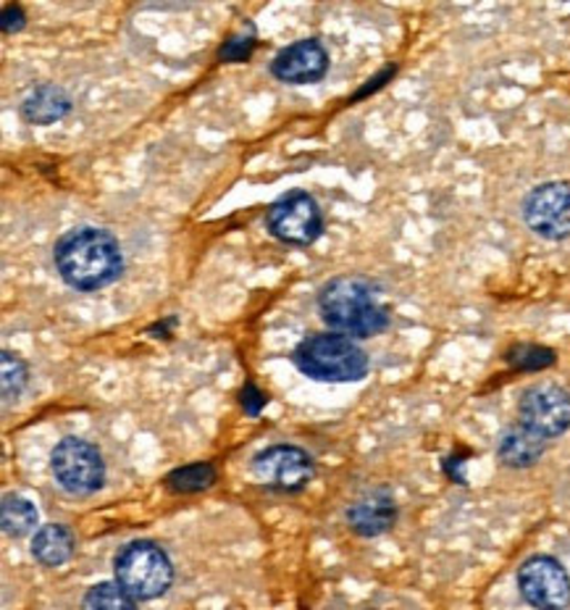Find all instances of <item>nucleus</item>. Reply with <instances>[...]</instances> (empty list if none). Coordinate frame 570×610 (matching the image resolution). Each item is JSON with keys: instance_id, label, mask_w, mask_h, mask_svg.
Returning a JSON list of instances; mask_svg holds the SVG:
<instances>
[{"instance_id": "f257e3e1", "label": "nucleus", "mask_w": 570, "mask_h": 610, "mask_svg": "<svg viewBox=\"0 0 570 610\" xmlns=\"http://www.w3.org/2000/svg\"><path fill=\"white\" fill-rule=\"evenodd\" d=\"M53 261L61 279L74 289L109 287L124 268L116 240L95 226H80L63 234L55 243Z\"/></svg>"}, {"instance_id": "f03ea898", "label": "nucleus", "mask_w": 570, "mask_h": 610, "mask_svg": "<svg viewBox=\"0 0 570 610\" xmlns=\"http://www.w3.org/2000/svg\"><path fill=\"white\" fill-rule=\"evenodd\" d=\"M318 308L324 322L345 337H374L389 324L376 287L360 276H337L320 287Z\"/></svg>"}, {"instance_id": "7ed1b4c3", "label": "nucleus", "mask_w": 570, "mask_h": 610, "mask_svg": "<svg viewBox=\"0 0 570 610\" xmlns=\"http://www.w3.org/2000/svg\"><path fill=\"white\" fill-rule=\"evenodd\" d=\"M295 366L316 382H360L368 374V356L345 335H313L297 345Z\"/></svg>"}, {"instance_id": "20e7f679", "label": "nucleus", "mask_w": 570, "mask_h": 610, "mask_svg": "<svg viewBox=\"0 0 570 610\" xmlns=\"http://www.w3.org/2000/svg\"><path fill=\"white\" fill-rule=\"evenodd\" d=\"M113 571H116L119 584L134 600L161 598L171 587V579H174V569H171L166 552L159 545L145 542V539L126 545L116 556Z\"/></svg>"}, {"instance_id": "39448f33", "label": "nucleus", "mask_w": 570, "mask_h": 610, "mask_svg": "<svg viewBox=\"0 0 570 610\" xmlns=\"http://www.w3.org/2000/svg\"><path fill=\"white\" fill-rule=\"evenodd\" d=\"M51 468L61 489H67L69 495H80V498L101 489L105 479L101 453L92 448L90 443L77 437H67L55 445Z\"/></svg>"}, {"instance_id": "423d86ee", "label": "nucleus", "mask_w": 570, "mask_h": 610, "mask_svg": "<svg viewBox=\"0 0 570 610\" xmlns=\"http://www.w3.org/2000/svg\"><path fill=\"white\" fill-rule=\"evenodd\" d=\"M266 222L276 240L297 247L316 243L320 230H324V216H320L318 203L303 190H289L287 195H282L268 209Z\"/></svg>"}, {"instance_id": "0eeeda50", "label": "nucleus", "mask_w": 570, "mask_h": 610, "mask_svg": "<svg viewBox=\"0 0 570 610\" xmlns=\"http://www.w3.org/2000/svg\"><path fill=\"white\" fill-rule=\"evenodd\" d=\"M518 590L537 610H566L570 606V577L550 556H533L520 566Z\"/></svg>"}, {"instance_id": "6e6552de", "label": "nucleus", "mask_w": 570, "mask_h": 610, "mask_svg": "<svg viewBox=\"0 0 570 610\" xmlns=\"http://www.w3.org/2000/svg\"><path fill=\"white\" fill-rule=\"evenodd\" d=\"M520 424L541 439L558 437L570 429V393L558 385L526 389L518 403Z\"/></svg>"}, {"instance_id": "1a4fd4ad", "label": "nucleus", "mask_w": 570, "mask_h": 610, "mask_svg": "<svg viewBox=\"0 0 570 610\" xmlns=\"http://www.w3.org/2000/svg\"><path fill=\"white\" fill-rule=\"evenodd\" d=\"M523 218L539 237H570V184L547 182L533 187L523 203Z\"/></svg>"}, {"instance_id": "9d476101", "label": "nucleus", "mask_w": 570, "mask_h": 610, "mask_svg": "<svg viewBox=\"0 0 570 610\" xmlns=\"http://www.w3.org/2000/svg\"><path fill=\"white\" fill-rule=\"evenodd\" d=\"M253 474L271 489L297 492L313 479L316 468L305 450L292 448V445H274L253 458Z\"/></svg>"}, {"instance_id": "9b49d317", "label": "nucleus", "mask_w": 570, "mask_h": 610, "mask_svg": "<svg viewBox=\"0 0 570 610\" xmlns=\"http://www.w3.org/2000/svg\"><path fill=\"white\" fill-rule=\"evenodd\" d=\"M329 69V53L324 51L318 40H297L276 55L271 63V72L276 80L287 84L318 82Z\"/></svg>"}, {"instance_id": "f8f14e48", "label": "nucleus", "mask_w": 570, "mask_h": 610, "mask_svg": "<svg viewBox=\"0 0 570 610\" xmlns=\"http://www.w3.org/2000/svg\"><path fill=\"white\" fill-rule=\"evenodd\" d=\"M397 519L395 498L387 489H374L366 492L360 500H355L350 510H347V523L360 537H379L384 531L391 529Z\"/></svg>"}, {"instance_id": "ddd939ff", "label": "nucleus", "mask_w": 570, "mask_h": 610, "mask_svg": "<svg viewBox=\"0 0 570 610\" xmlns=\"http://www.w3.org/2000/svg\"><path fill=\"white\" fill-rule=\"evenodd\" d=\"M71 109L69 95L55 84H40L21 103V116L30 124H53Z\"/></svg>"}, {"instance_id": "4468645a", "label": "nucleus", "mask_w": 570, "mask_h": 610, "mask_svg": "<svg viewBox=\"0 0 570 610\" xmlns=\"http://www.w3.org/2000/svg\"><path fill=\"white\" fill-rule=\"evenodd\" d=\"M541 453H544V439L533 435L531 429H526L523 424L510 427L500 437V445H497V456L510 468H529L541 458Z\"/></svg>"}, {"instance_id": "2eb2a0df", "label": "nucleus", "mask_w": 570, "mask_h": 610, "mask_svg": "<svg viewBox=\"0 0 570 610\" xmlns=\"http://www.w3.org/2000/svg\"><path fill=\"white\" fill-rule=\"evenodd\" d=\"M74 552V537L67 527L51 523V527H42L32 539V556L40 560L42 566H61L67 563Z\"/></svg>"}, {"instance_id": "dca6fc26", "label": "nucleus", "mask_w": 570, "mask_h": 610, "mask_svg": "<svg viewBox=\"0 0 570 610\" xmlns=\"http://www.w3.org/2000/svg\"><path fill=\"white\" fill-rule=\"evenodd\" d=\"M0 521L9 537H24L38 527V510L21 495H6L3 508H0Z\"/></svg>"}, {"instance_id": "f3484780", "label": "nucleus", "mask_w": 570, "mask_h": 610, "mask_svg": "<svg viewBox=\"0 0 570 610\" xmlns=\"http://www.w3.org/2000/svg\"><path fill=\"white\" fill-rule=\"evenodd\" d=\"M213 481H216V468L211 464L182 466L166 477V485L171 492H182V495L203 492V489H208Z\"/></svg>"}, {"instance_id": "a211bd4d", "label": "nucleus", "mask_w": 570, "mask_h": 610, "mask_svg": "<svg viewBox=\"0 0 570 610\" xmlns=\"http://www.w3.org/2000/svg\"><path fill=\"white\" fill-rule=\"evenodd\" d=\"M84 610H138V600L119 581H103L88 592Z\"/></svg>"}, {"instance_id": "6ab92c4d", "label": "nucleus", "mask_w": 570, "mask_h": 610, "mask_svg": "<svg viewBox=\"0 0 570 610\" xmlns=\"http://www.w3.org/2000/svg\"><path fill=\"white\" fill-rule=\"evenodd\" d=\"M508 360L520 372H541L554 364V353L541 345H518L508 353Z\"/></svg>"}, {"instance_id": "aec40b11", "label": "nucleus", "mask_w": 570, "mask_h": 610, "mask_svg": "<svg viewBox=\"0 0 570 610\" xmlns=\"http://www.w3.org/2000/svg\"><path fill=\"white\" fill-rule=\"evenodd\" d=\"M0 364H3V400L6 406H9V403L17 400L21 389L27 385V366L24 360L13 356L9 350L3 353V360H0Z\"/></svg>"}, {"instance_id": "412c9836", "label": "nucleus", "mask_w": 570, "mask_h": 610, "mask_svg": "<svg viewBox=\"0 0 570 610\" xmlns=\"http://www.w3.org/2000/svg\"><path fill=\"white\" fill-rule=\"evenodd\" d=\"M255 51V38L253 34H234V38H230L221 45L218 55L224 61H245L251 59Z\"/></svg>"}, {"instance_id": "4be33fe9", "label": "nucleus", "mask_w": 570, "mask_h": 610, "mask_svg": "<svg viewBox=\"0 0 570 610\" xmlns=\"http://www.w3.org/2000/svg\"><path fill=\"white\" fill-rule=\"evenodd\" d=\"M263 406H266V395L261 393L253 382H247L245 389H242V408H245L247 416H258Z\"/></svg>"}, {"instance_id": "5701e85b", "label": "nucleus", "mask_w": 570, "mask_h": 610, "mask_svg": "<svg viewBox=\"0 0 570 610\" xmlns=\"http://www.w3.org/2000/svg\"><path fill=\"white\" fill-rule=\"evenodd\" d=\"M21 27H24V11H21L19 6H6L3 17H0V30L9 34V32H19Z\"/></svg>"}, {"instance_id": "b1692460", "label": "nucleus", "mask_w": 570, "mask_h": 610, "mask_svg": "<svg viewBox=\"0 0 570 610\" xmlns=\"http://www.w3.org/2000/svg\"><path fill=\"white\" fill-rule=\"evenodd\" d=\"M391 74H395V67H387V69H384V72H381L379 77H376V80H370V82L366 84V88H363V90L358 92V98H366V95H368V92L379 90V88H381V84H384V82H387Z\"/></svg>"}]
</instances>
